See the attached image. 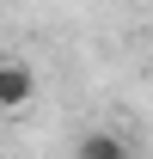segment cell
<instances>
[{
  "mask_svg": "<svg viewBox=\"0 0 153 159\" xmlns=\"http://www.w3.org/2000/svg\"><path fill=\"white\" fill-rule=\"evenodd\" d=\"M31 98H37V74L25 61H0V116H19Z\"/></svg>",
  "mask_w": 153,
  "mask_h": 159,
  "instance_id": "6da1fadb",
  "label": "cell"
},
{
  "mask_svg": "<svg viewBox=\"0 0 153 159\" xmlns=\"http://www.w3.org/2000/svg\"><path fill=\"white\" fill-rule=\"evenodd\" d=\"M74 159H135V153H129V141L116 135V129H92V135H80Z\"/></svg>",
  "mask_w": 153,
  "mask_h": 159,
  "instance_id": "7a4b0ae2",
  "label": "cell"
}]
</instances>
